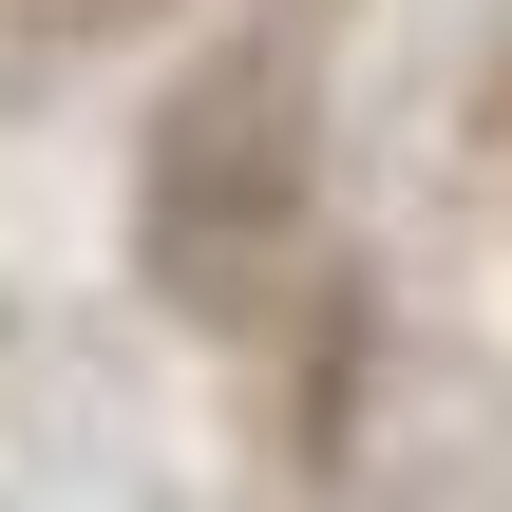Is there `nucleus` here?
I'll use <instances>...</instances> for the list:
<instances>
[{
    "label": "nucleus",
    "mask_w": 512,
    "mask_h": 512,
    "mask_svg": "<svg viewBox=\"0 0 512 512\" xmlns=\"http://www.w3.org/2000/svg\"><path fill=\"white\" fill-rule=\"evenodd\" d=\"M323 247V95L285 38H228L171 76L152 152H133V266L171 323H266Z\"/></svg>",
    "instance_id": "nucleus-1"
},
{
    "label": "nucleus",
    "mask_w": 512,
    "mask_h": 512,
    "mask_svg": "<svg viewBox=\"0 0 512 512\" xmlns=\"http://www.w3.org/2000/svg\"><path fill=\"white\" fill-rule=\"evenodd\" d=\"M152 0H0V57H95V38H133Z\"/></svg>",
    "instance_id": "nucleus-2"
}]
</instances>
